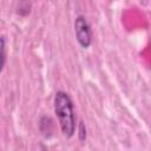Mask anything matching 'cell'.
I'll return each instance as SVG.
<instances>
[{
    "label": "cell",
    "mask_w": 151,
    "mask_h": 151,
    "mask_svg": "<svg viewBox=\"0 0 151 151\" xmlns=\"http://www.w3.org/2000/svg\"><path fill=\"white\" fill-rule=\"evenodd\" d=\"M54 113L58 118V123L61 133L66 138H71L76 132V116L73 109V101L68 93L58 91L53 99Z\"/></svg>",
    "instance_id": "6da1fadb"
},
{
    "label": "cell",
    "mask_w": 151,
    "mask_h": 151,
    "mask_svg": "<svg viewBox=\"0 0 151 151\" xmlns=\"http://www.w3.org/2000/svg\"><path fill=\"white\" fill-rule=\"evenodd\" d=\"M74 34L78 44L83 48H88L92 42V32L90 24L84 15H78L74 19Z\"/></svg>",
    "instance_id": "7a4b0ae2"
},
{
    "label": "cell",
    "mask_w": 151,
    "mask_h": 151,
    "mask_svg": "<svg viewBox=\"0 0 151 151\" xmlns=\"http://www.w3.org/2000/svg\"><path fill=\"white\" fill-rule=\"evenodd\" d=\"M6 64V39L2 35L1 37V71L4 70Z\"/></svg>",
    "instance_id": "3957f363"
},
{
    "label": "cell",
    "mask_w": 151,
    "mask_h": 151,
    "mask_svg": "<svg viewBox=\"0 0 151 151\" xmlns=\"http://www.w3.org/2000/svg\"><path fill=\"white\" fill-rule=\"evenodd\" d=\"M78 138L80 142L86 140V127H85V124L83 122H80L79 126H78Z\"/></svg>",
    "instance_id": "277c9868"
}]
</instances>
